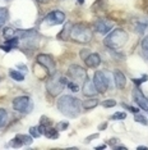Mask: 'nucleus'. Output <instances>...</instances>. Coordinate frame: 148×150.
Wrapping results in <instances>:
<instances>
[{"label": "nucleus", "instance_id": "obj_11", "mask_svg": "<svg viewBox=\"0 0 148 150\" xmlns=\"http://www.w3.org/2000/svg\"><path fill=\"white\" fill-rule=\"evenodd\" d=\"M111 28H112V25L110 22L105 21V19H100V21H97L95 23V31H97L98 33H102V35L109 33L111 31Z\"/></svg>", "mask_w": 148, "mask_h": 150}, {"label": "nucleus", "instance_id": "obj_2", "mask_svg": "<svg viewBox=\"0 0 148 150\" xmlns=\"http://www.w3.org/2000/svg\"><path fill=\"white\" fill-rule=\"evenodd\" d=\"M69 37L75 42H80V44H87L92 40L93 37V32L89 27H87L82 23H77V25L72 26L70 30V35Z\"/></svg>", "mask_w": 148, "mask_h": 150}, {"label": "nucleus", "instance_id": "obj_31", "mask_svg": "<svg viewBox=\"0 0 148 150\" xmlns=\"http://www.w3.org/2000/svg\"><path fill=\"white\" fill-rule=\"evenodd\" d=\"M121 105H123V108L128 109V110H129V112H132V113H134V114H135V113H138V112H139V109H138V108L130 107V105H128V104H125V103H123Z\"/></svg>", "mask_w": 148, "mask_h": 150}, {"label": "nucleus", "instance_id": "obj_27", "mask_svg": "<svg viewBox=\"0 0 148 150\" xmlns=\"http://www.w3.org/2000/svg\"><path fill=\"white\" fill-rule=\"evenodd\" d=\"M125 118H126V114L123 113V112H119V113L111 115V119H115V121H121V119H125Z\"/></svg>", "mask_w": 148, "mask_h": 150}, {"label": "nucleus", "instance_id": "obj_10", "mask_svg": "<svg viewBox=\"0 0 148 150\" xmlns=\"http://www.w3.org/2000/svg\"><path fill=\"white\" fill-rule=\"evenodd\" d=\"M68 73H69L70 77L74 78V80L82 81V82H84V81L87 80V73H86V71L83 69L82 67L77 66V64H72V66L69 67Z\"/></svg>", "mask_w": 148, "mask_h": 150}, {"label": "nucleus", "instance_id": "obj_1", "mask_svg": "<svg viewBox=\"0 0 148 150\" xmlns=\"http://www.w3.org/2000/svg\"><path fill=\"white\" fill-rule=\"evenodd\" d=\"M58 109L69 118H77L82 112L79 99L74 98L72 95H63L58 100Z\"/></svg>", "mask_w": 148, "mask_h": 150}, {"label": "nucleus", "instance_id": "obj_19", "mask_svg": "<svg viewBox=\"0 0 148 150\" xmlns=\"http://www.w3.org/2000/svg\"><path fill=\"white\" fill-rule=\"evenodd\" d=\"M6 123H8V113L5 109L0 108V128H3Z\"/></svg>", "mask_w": 148, "mask_h": 150}, {"label": "nucleus", "instance_id": "obj_13", "mask_svg": "<svg viewBox=\"0 0 148 150\" xmlns=\"http://www.w3.org/2000/svg\"><path fill=\"white\" fill-rule=\"evenodd\" d=\"M84 63H86V66L89 67V68H96V67L100 66L101 58H100L98 54H89V55L84 59Z\"/></svg>", "mask_w": 148, "mask_h": 150}, {"label": "nucleus", "instance_id": "obj_8", "mask_svg": "<svg viewBox=\"0 0 148 150\" xmlns=\"http://www.w3.org/2000/svg\"><path fill=\"white\" fill-rule=\"evenodd\" d=\"M65 21V14L60 11H54L45 17V23L49 26H56Z\"/></svg>", "mask_w": 148, "mask_h": 150}, {"label": "nucleus", "instance_id": "obj_30", "mask_svg": "<svg viewBox=\"0 0 148 150\" xmlns=\"http://www.w3.org/2000/svg\"><path fill=\"white\" fill-rule=\"evenodd\" d=\"M146 81H148V76L144 74V76H142V78H135V80H133V82L138 86V85H140L142 82H146Z\"/></svg>", "mask_w": 148, "mask_h": 150}, {"label": "nucleus", "instance_id": "obj_18", "mask_svg": "<svg viewBox=\"0 0 148 150\" xmlns=\"http://www.w3.org/2000/svg\"><path fill=\"white\" fill-rule=\"evenodd\" d=\"M72 26H73V25H72V23H70V22L66 23V25H65V28H64L63 31H61V32H60L59 35H58L59 39H61V40L68 39L69 35H70V30H72Z\"/></svg>", "mask_w": 148, "mask_h": 150}, {"label": "nucleus", "instance_id": "obj_34", "mask_svg": "<svg viewBox=\"0 0 148 150\" xmlns=\"http://www.w3.org/2000/svg\"><path fill=\"white\" fill-rule=\"evenodd\" d=\"M98 137V134H93V135H91V136H88V137L86 139V142H89L91 140H93V139H97Z\"/></svg>", "mask_w": 148, "mask_h": 150}, {"label": "nucleus", "instance_id": "obj_25", "mask_svg": "<svg viewBox=\"0 0 148 150\" xmlns=\"http://www.w3.org/2000/svg\"><path fill=\"white\" fill-rule=\"evenodd\" d=\"M115 105H116V101L114 99H107V100L102 101V107H105V108H112Z\"/></svg>", "mask_w": 148, "mask_h": 150}, {"label": "nucleus", "instance_id": "obj_15", "mask_svg": "<svg viewBox=\"0 0 148 150\" xmlns=\"http://www.w3.org/2000/svg\"><path fill=\"white\" fill-rule=\"evenodd\" d=\"M18 45V39L17 37H13V39H6V42L4 45H1V49L4 52H10L13 47H15Z\"/></svg>", "mask_w": 148, "mask_h": 150}, {"label": "nucleus", "instance_id": "obj_23", "mask_svg": "<svg viewBox=\"0 0 148 150\" xmlns=\"http://www.w3.org/2000/svg\"><path fill=\"white\" fill-rule=\"evenodd\" d=\"M9 76H10L14 81H18V82H21V81L24 80V76H23L21 72H18V71H13L12 69L10 72H9Z\"/></svg>", "mask_w": 148, "mask_h": 150}, {"label": "nucleus", "instance_id": "obj_16", "mask_svg": "<svg viewBox=\"0 0 148 150\" xmlns=\"http://www.w3.org/2000/svg\"><path fill=\"white\" fill-rule=\"evenodd\" d=\"M43 135H45L46 137H49V139H58L59 137V131L56 128H54L52 126H47V127L45 128Z\"/></svg>", "mask_w": 148, "mask_h": 150}, {"label": "nucleus", "instance_id": "obj_5", "mask_svg": "<svg viewBox=\"0 0 148 150\" xmlns=\"http://www.w3.org/2000/svg\"><path fill=\"white\" fill-rule=\"evenodd\" d=\"M37 63L40 64L41 67H43L46 69V72L50 77L54 76L56 72V64H55V60L52 59L50 55H46V54H40L37 57Z\"/></svg>", "mask_w": 148, "mask_h": 150}, {"label": "nucleus", "instance_id": "obj_3", "mask_svg": "<svg viewBox=\"0 0 148 150\" xmlns=\"http://www.w3.org/2000/svg\"><path fill=\"white\" fill-rule=\"evenodd\" d=\"M128 33L121 28H116L114 31H111L109 35L105 37L103 44L110 47V49H119V47L124 46L128 41Z\"/></svg>", "mask_w": 148, "mask_h": 150}, {"label": "nucleus", "instance_id": "obj_24", "mask_svg": "<svg viewBox=\"0 0 148 150\" xmlns=\"http://www.w3.org/2000/svg\"><path fill=\"white\" fill-rule=\"evenodd\" d=\"M134 121L139 122V123H142V125H144V126H147V125H148L147 118H146V117H143V115H140V114H138V113H135V117H134Z\"/></svg>", "mask_w": 148, "mask_h": 150}, {"label": "nucleus", "instance_id": "obj_38", "mask_svg": "<svg viewBox=\"0 0 148 150\" xmlns=\"http://www.w3.org/2000/svg\"><path fill=\"white\" fill-rule=\"evenodd\" d=\"M138 150H148L147 146H138Z\"/></svg>", "mask_w": 148, "mask_h": 150}, {"label": "nucleus", "instance_id": "obj_35", "mask_svg": "<svg viewBox=\"0 0 148 150\" xmlns=\"http://www.w3.org/2000/svg\"><path fill=\"white\" fill-rule=\"evenodd\" d=\"M106 127H107V123L105 122V123H101V125L98 126V129L101 131V129H103V128H106Z\"/></svg>", "mask_w": 148, "mask_h": 150}, {"label": "nucleus", "instance_id": "obj_37", "mask_svg": "<svg viewBox=\"0 0 148 150\" xmlns=\"http://www.w3.org/2000/svg\"><path fill=\"white\" fill-rule=\"evenodd\" d=\"M117 141H119V140H117V139H112V140H111V142H110V144H111V145H114V144H116Z\"/></svg>", "mask_w": 148, "mask_h": 150}, {"label": "nucleus", "instance_id": "obj_36", "mask_svg": "<svg viewBox=\"0 0 148 150\" xmlns=\"http://www.w3.org/2000/svg\"><path fill=\"white\" fill-rule=\"evenodd\" d=\"M17 67H18L19 69H23V71H24V72H26V69H27V67H26V66H22V64H18V66H17Z\"/></svg>", "mask_w": 148, "mask_h": 150}, {"label": "nucleus", "instance_id": "obj_22", "mask_svg": "<svg viewBox=\"0 0 148 150\" xmlns=\"http://www.w3.org/2000/svg\"><path fill=\"white\" fill-rule=\"evenodd\" d=\"M6 18H8V11H6V8H0V28L5 25Z\"/></svg>", "mask_w": 148, "mask_h": 150}, {"label": "nucleus", "instance_id": "obj_21", "mask_svg": "<svg viewBox=\"0 0 148 150\" xmlns=\"http://www.w3.org/2000/svg\"><path fill=\"white\" fill-rule=\"evenodd\" d=\"M15 137L18 139L19 141H21L22 145H31V142H32V137H31V136H27V135H17Z\"/></svg>", "mask_w": 148, "mask_h": 150}, {"label": "nucleus", "instance_id": "obj_12", "mask_svg": "<svg viewBox=\"0 0 148 150\" xmlns=\"http://www.w3.org/2000/svg\"><path fill=\"white\" fill-rule=\"evenodd\" d=\"M97 93L98 91L95 87L93 81H91V80L84 81V85H83V95H86V96H95Z\"/></svg>", "mask_w": 148, "mask_h": 150}, {"label": "nucleus", "instance_id": "obj_29", "mask_svg": "<svg viewBox=\"0 0 148 150\" xmlns=\"http://www.w3.org/2000/svg\"><path fill=\"white\" fill-rule=\"evenodd\" d=\"M66 86H68L70 88V91H73V93H78L79 91V86L77 83H74V82H68Z\"/></svg>", "mask_w": 148, "mask_h": 150}, {"label": "nucleus", "instance_id": "obj_17", "mask_svg": "<svg viewBox=\"0 0 148 150\" xmlns=\"http://www.w3.org/2000/svg\"><path fill=\"white\" fill-rule=\"evenodd\" d=\"M83 108L86 109V110H91V109L96 108L97 105H98V100L97 99H88V100H84L83 101Z\"/></svg>", "mask_w": 148, "mask_h": 150}, {"label": "nucleus", "instance_id": "obj_4", "mask_svg": "<svg viewBox=\"0 0 148 150\" xmlns=\"http://www.w3.org/2000/svg\"><path fill=\"white\" fill-rule=\"evenodd\" d=\"M64 87H65V85H64L63 81H61V76L55 77V74H54V76H51V78H50L47 82H46V90H47L49 94L52 95V96L59 95L63 91Z\"/></svg>", "mask_w": 148, "mask_h": 150}, {"label": "nucleus", "instance_id": "obj_6", "mask_svg": "<svg viewBox=\"0 0 148 150\" xmlns=\"http://www.w3.org/2000/svg\"><path fill=\"white\" fill-rule=\"evenodd\" d=\"M93 83H95V87L97 88L100 94H103L107 91L109 88V78L103 72L101 71H96L95 74H93Z\"/></svg>", "mask_w": 148, "mask_h": 150}, {"label": "nucleus", "instance_id": "obj_14", "mask_svg": "<svg viewBox=\"0 0 148 150\" xmlns=\"http://www.w3.org/2000/svg\"><path fill=\"white\" fill-rule=\"evenodd\" d=\"M114 78H115V85H116L117 88L121 90V88L125 87V85H126L125 74H123L120 71H115V72H114Z\"/></svg>", "mask_w": 148, "mask_h": 150}, {"label": "nucleus", "instance_id": "obj_20", "mask_svg": "<svg viewBox=\"0 0 148 150\" xmlns=\"http://www.w3.org/2000/svg\"><path fill=\"white\" fill-rule=\"evenodd\" d=\"M5 39H13V37H17V30L14 28H10V27H6L3 32Z\"/></svg>", "mask_w": 148, "mask_h": 150}, {"label": "nucleus", "instance_id": "obj_9", "mask_svg": "<svg viewBox=\"0 0 148 150\" xmlns=\"http://www.w3.org/2000/svg\"><path fill=\"white\" fill-rule=\"evenodd\" d=\"M133 99H134V101L139 105L140 109H143V110H148V99L144 96L142 90H140L138 86H135L133 88Z\"/></svg>", "mask_w": 148, "mask_h": 150}, {"label": "nucleus", "instance_id": "obj_39", "mask_svg": "<svg viewBox=\"0 0 148 150\" xmlns=\"http://www.w3.org/2000/svg\"><path fill=\"white\" fill-rule=\"evenodd\" d=\"M96 149H98V150H101V149H106V145H100V146H97Z\"/></svg>", "mask_w": 148, "mask_h": 150}, {"label": "nucleus", "instance_id": "obj_32", "mask_svg": "<svg viewBox=\"0 0 148 150\" xmlns=\"http://www.w3.org/2000/svg\"><path fill=\"white\" fill-rule=\"evenodd\" d=\"M68 126H69L68 122H59L58 126H56V129H58V131H63V129L68 128Z\"/></svg>", "mask_w": 148, "mask_h": 150}, {"label": "nucleus", "instance_id": "obj_28", "mask_svg": "<svg viewBox=\"0 0 148 150\" xmlns=\"http://www.w3.org/2000/svg\"><path fill=\"white\" fill-rule=\"evenodd\" d=\"M29 134H31V136H33L35 139L41 136V134H40V131H38V127H31L29 128Z\"/></svg>", "mask_w": 148, "mask_h": 150}, {"label": "nucleus", "instance_id": "obj_7", "mask_svg": "<svg viewBox=\"0 0 148 150\" xmlns=\"http://www.w3.org/2000/svg\"><path fill=\"white\" fill-rule=\"evenodd\" d=\"M13 108L19 113H28L32 109L31 99L28 96H18L13 100Z\"/></svg>", "mask_w": 148, "mask_h": 150}, {"label": "nucleus", "instance_id": "obj_33", "mask_svg": "<svg viewBox=\"0 0 148 150\" xmlns=\"http://www.w3.org/2000/svg\"><path fill=\"white\" fill-rule=\"evenodd\" d=\"M79 55H80V58H82L83 60H84L89 55V50L88 49H82V50H80V53H79Z\"/></svg>", "mask_w": 148, "mask_h": 150}, {"label": "nucleus", "instance_id": "obj_40", "mask_svg": "<svg viewBox=\"0 0 148 150\" xmlns=\"http://www.w3.org/2000/svg\"><path fill=\"white\" fill-rule=\"evenodd\" d=\"M79 4H84V0H78Z\"/></svg>", "mask_w": 148, "mask_h": 150}, {"label": "nucleus", "instance_id": "obj_26", "mask_svg": "<svg viewBox=\"0 0 148 150\" xmlns=\"http://www.w3.org/2000/svg\"><path fill=\"white\" fill-rule=\"evenodd\" d=\"M142 49H143V53L146 54V57L148 58V35L142 40Z\"/></svg>", "mask_w": 148, "mask_h": 150}]
</instances>
